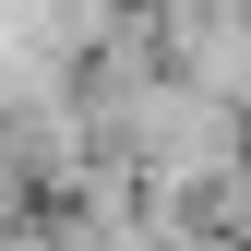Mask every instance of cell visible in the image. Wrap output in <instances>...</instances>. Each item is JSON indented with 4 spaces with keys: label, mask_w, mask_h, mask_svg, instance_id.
<instances>
[{
    "label": "cell",
    "mask_w": 251,
    "mask_h": 251,
    "mask_svg": "<svg viewBox=\"0 0 251 251\" xmlns=\"http://www.w3.org/2000/svg\"><path fill=\"white\" fill-rule=\"evenodd\" d=\"M0 251H72V239H60V203H24V215H0Z\"/></svg>",
    "instance_id": "cell-1"
}]
</instances>
